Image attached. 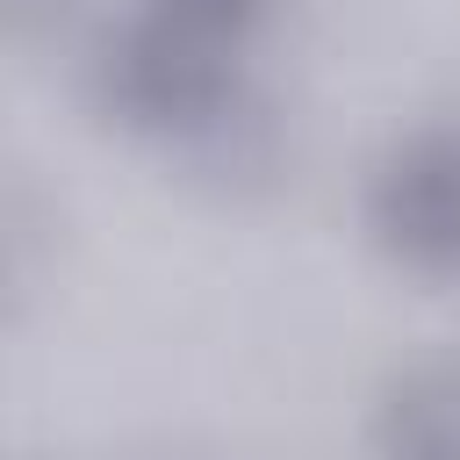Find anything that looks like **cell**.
<instances>
[{
  "label": "cell",
  "mask_w": 460,
  "mask_h": 460,
  "mask_svg": "<svg viewBox=\"0 0 460 460\" xmlns=\"http://www.w3.org/2000/svg\"><path fill=\"white\" fill-rule=\"evenodd\" d=\"M381 230L402 252H460V144H417L381 172Z\"/></svg>",
  "instance_id": "1"
}]
</instances>
